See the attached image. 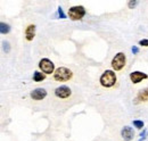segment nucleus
I'll return each mask as SVG.
<instances>
[{"label": "nucleus", "instance_id": "obj_1", "mask_svg": "<svg viewBox=\"0 0 148 141\" xmlns=\"http://www.w3.org/2000/svg\"><path fill=\"white\" fill-rule=\"evenodd\" d=\"M116 74L113 70H106L99 77V83L104 88H112L116 83Z\"/></svg>", "mask_w": 148, "mask_h": 141}, {"label": "nucleus", "instance_id": "obj_2", "mask_svg": "<svg viewBox=\"0 0 148 141\" xmlns=\"http://www.w3.org/2000/svg\"><path fill=\"white\" fill-rule=\"evenodd\" d=\"M72 76H73L72 70L67 67H64V66L56 68L55 73H54V79L57 82H67L72 79Z\"/></svg>", "mask_w": 148, "mask_h": 141}, {"label": "nucleus", "instance_id": "obj_3", "mask_svg": "<svg viewBox=\"0 0 148 141\" xmlns=\"http://www.w3.org/2000/svg\"><path fill=\"white\" fill-rule=\"evenodd\" d=\"M125 63H127V57H125V53H117L112 59L111 66L114 72H119L121 70L124 66H125Z\"/></svg>", "mask_w": 148, "mask_h": 141}, {"label": "nucleus", "instance_id": "obj_4", "mask_svg": "<svg viewBox=\"0 0 148 141\" xmlns=\"http://www.w3.org/2000/svg\"><path fill=\"white\" fill-rule=\"evenodd\" d=\"M86 8L83 6H73L69 9V17L72 21H81L86 16Z\"/></svg>", "mask_w": 148, "mask_h": 141}, {"label": "nucleus", "instance_id": "obj_5", "mask_svg": "<svg viewBox=\"0 0 148 141\" xmlns=\"http://www.w3.org/2000/svg\"><path fill=\"white\" fill-rule=\"evenodd\" d=\"M39 68L42 73H45L46 75H50L55 73V64L49 59V58H42L39 62Z\"/></svg>", "mask_w": 148, "mask_h": 141}, {"label": "nucleus", "instance_id": "obj_6", "mask_svg": "<svg viewBox=\"0 0 148 141\" xmlns=\"http://www.w3.org/2000/svg\"><path fill=\"white\" fill-rule=\"evenodd\" d=\"M129 77H130V80H131V82H132L133 84H138V83H140L141 81L147 80L148 75L146 74V73H144V72L134 70V72H131V73H130Z\"/></svg>", "mask_w": 148, "mask_h": 141}, {"label": "nucleus", "instance_id": "obj_7", "mask_svg": "<svg viewBox=\"0 0 148 141\" xmlns=\"http://www.w3.org/2000/svg\"><path fill=\"white\" fill-rule=\"evenodd\" d=\"M71 94H72V91L67 86H60V87L55 89V96L57 98L67 99V98L71 97Z\"/></svg>", "mask_w": 148, "mask_h": 141}, {"label": "nucleus", "instance_id": "obj_8", "mask_svg": "<svg viewBox=\"0 0 148 141\" xmlns=\"http://www.w3.org/2000/svg\"><path fill=\"white\" fill-rule=\"evenodd\" d=\"M47 94H48V92H47V90H46V89L37 88V89H34V90H32V91H31L30 97H31V99L39 101V100L45 99V98L47 97Z\"/></svg>", "mask_w": 148, "mask_h": 141}, {"label": "nucleus", "instance_id": "obj_9", "mask_svg": "<svg viewBox=\"0 0 148 141\" xmlns=\"http://www.w3.org/2000/svg\"><path fill=\"white\" fill-rule=\"evenodd\" d=\"M121 137H122V139L124 141L133 140V138H134V131H133V129L131 126H128V125L123 126V129L121 130Z\"/></svg>", "mask_w": 148, "mask_h": 141}, {"label": "nucleus", "instance_id": "obj_10", "mask_svg": "<svg viewBox=\"0 0 148 141\" xmlns=\"http://www.w3.org/2000/svg\"><path fill=\"white\" fill-rule=\"evenodd\" d=\"M24 35H25L26 41H32V40L34 39V36H36V25H34V24L27 25L26 29H25Z\"/></svg>", "mask_w": 148, "mask_h": 141}, {"label": "nucleus", "instance_id": "obj_11", "mask_svg": "<svg viewBox=\"0 0 148 141\" xmlns=\"http://www.w3.org/2000/svg\"><path fill=\"white\" fill-rule=\"evenodd\" d=\"M136 99H137L136 103H146V101H148V88L141 89L138 92Z\"/></svg>", "mask_w": 148, "mask_h": 141}, {"label": "nucleus", "instance_id": "obj_12", "mask_svg": "<svg viewBox=\"0 0 148 141\" xmlns=\"http://www.w3.org/2000/svg\"><path fill=\"white\" fill-rule=\"evenodd\" d=\"M46 80V74L42 73V72H39V70H36L33 73V81L34 82H42Z\"/></svg>", "mask_w": 148, "mask_h": 141}, {"label": "nucleus", "instance_id": "obj_13", "mask_svg": "<svg viewBox=\"0 0 148 141\" xmlns=\"http://www.w3.org/2000/svg\"><path fill=\"white\" fill-rule=\"evenodd\" d=\"M10 30H12V27H10L9 24L3 23V22L0 23V32H1V34H7V33L10 32Z\"/></svg>", "mask_w": 148, "mask_h": 141}, {"label": "nucleus", "instance_id": "obj_14", "mask_svg": "<svg viewBox=\"0 0 148 141\" xmlns=\"http://www.w3.org/2000/svg\"><path fill=\"white\" fill-rule=\"evenodd\" d=\"M133 126H136V129H138V130H141L145 126V123L140 120H134L133 121Z\"/></svg>", "mask_w": 148, "mask_h": 141}, {"label": "nucleus", "instance_id": "obj_15", "mask_svg": "<svg viewBox=\"0 0 148 141\" xmlns=\"http://www.w3.org/2000/svg\"><path fill=\"white\" fill-rule=\"evenodd\" d=\"M2 48H3V51L6 53H8L10 51V46H9V42L7 41H2Z\"/></svg>", "mask_w": 148, "mask_h": 141}, {"label": "nucleus", "instance_id": "obj_16", "mask_svg": "<svg viewBox=\"0 0 148 141\" xmlns=\"http://www.w3.org/2000/svg\"><path fill=\"white\" fill-rule=\"evenodd\" d=\"M138 3H139V1H137V0H131V1L128 2V7H129L130 9H133Z\"/></svg>", "mask_w": 148, "mask_h": 141}, {"label": "nucleus", "instance_id": "obj_17", "mask_svg": "<svg viewBox=\"0 0 148 141\" xmlns=\"http://www.w3.org/2000/svg\"><path fill=\"white\" fill-rule=\"evenodd\" d=\"M57 13H58V16H59V18H66V15L64 14V12H63V8L59 6L58 7V9H57Z\"/></svg>", "mask_w": 148, "mask_h": 141}, {"label": "nucleus", "instance_id": "obj_18", "mask_svg": "<svg viewBox=\"0 0 148 141\" xmlns=\"http://www.w3.org/2000/svg\"><path fill=\"white\" fill-rule=\"evenodd\" d=\"M139 44L141 47H148V39H143L139 41Z\"/></svg>", "mask_w": 148, "mask_h": 141}, {"label": "nucleus", "instance_id": "obj_19", "mask_svg": "<svg viewBox=\"0 0 148 141\" xmlns=\"http://www.w3.org/2000/svg\"><path fill=\"white\" fill-rule=\"evenodd\" d=\"M131 50H132V53H134V55H137V53H139V48H138L137 46H133V47L131 48Z\"/></svg>", "mask_w": 148, "mask_h": 141}, {"label": "nucleus", "instance_id": "obj_20", "mask_svg": "<svg viewBox=\"0 0 148 141\" xmlns=\"http://www.w3.org/2000/svg\"><path fill=\"white\" fill-rule=\"evenodd\" d=\"M146 133H147V130H144V131L140 133V138H144V137H146Z\"/></svg>", "mask_w": 148, "mask_h": 141}]
</instances>
